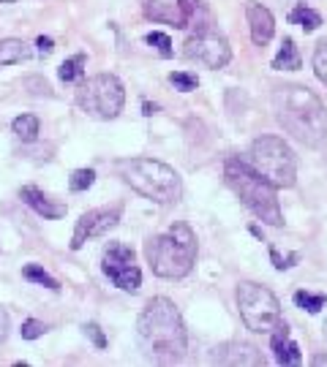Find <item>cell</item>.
I'll return each mask as SVG.
<instances>
[{"label": "cell", "instance_id": "6da1fadb", "mask_svg": "<svg viewBox=\"0 0 327 367\" xmlns=\"http://www.w3.org/2000/svg\"><path fill=\"white\" fill-rule=\"evenodd\" d=\"M136 329H139V340H142L145 354L153 362L172 365V362L183 359L186 345H189V335H186L183 316H180V310L175 307L172 300L153 297L147 305L142 307Z\"/></svg>", "mask_w": 327, "mask_h": 367}, {"label": "cell", "instance_id": "7a4b0ae2", "mask_svg": "<svg viewBox=\"0 0 327 367\" xmlns=\"http://www.w3.org/2000/svg\"><path fill=\"white\" fill-rule=\"evenodd\" d=\"M273 112L287 133L305 147H319L327 136V109L319 95L303 85H281L273 90Z\"/></svg>", "mask_w": 327, "mask_h": 367}, {"label": "cell", "instance_id": "3957f363", "mask_svg": "<svg viewBox=\"0 0 327 367\" xmlns=\"http://www.w3.org/2000/svg\"><path fill=\"white\" fill-rule=\"evenodd\" d=\"M224 177H227L229 188L234 190V196L260 220L270 223V226H284L281 204L276 199V185L270 183L267 177H262L254 166H248L240 158H227Z\"/></svg>", "mask_w": 327, "mask_h": 367}, {"label": "cell", "instance_id": "277c9868", "mask_svg": "<svg viewBox=\"0 0 327 367\" xmlns=\"http://www.w3.org/2000/svg\"><path fill=\"white\" fill-rule=\"evenodd\" d=\"M145 256L150 270L159 277L177 280L191 272L196 261V237L189 223H172L169 231L150 237L145 243Z\"/></svg>", "mask_w": 327, "mask_h": 367}, {"label": "cell", "instance_id": "5b68a950", "mask_svg": "<svg viewBox=\"0 0 327 367\" xmlns=\"http://www.w3.org/2000/svg\"><path fill=\"white\" fill-rule=\"evenodd\" d=\"M118 172L126 183L142 193L145 199L156 202V204H172L183 196V183L180 174L166 166L156 158H131V161H120Z\"/></svg>", "mask_w": 327, "mask_h": 367}, {"label": "cell", "instance_id": "8992f818", "mask_svg": "<svg viewBox=\"0 0 327 367\" xmlns=\"http://www.w3.org/2000/svg\"><path fill=\"white\" fill-rule=\"evenodd\" d=\"M251 166L276 188H292L297 183V158L278 136H260L251 145Z\"/></svg>", "mask_w": 327, "mask_h": 367}, {"label": "cell", "instance_id": "52a82bcc", "mask_svg": "<svg viewBox=\"0 0 327 367\" xmlns=\"http://www.w3.org/2000/svg\"><path fill=\"white\" fill-rule=\"evenodd\" d=\"M237 307H240L243 324L257 335H270L281 324V302L276 300L270 288L254 280H243L237 286Z\"/></svg>", "mask_w": 327, "mask_h": 367}, {"label": "cell", "instance_id": "ba28073f", "mask_svg": "<svg viewBox=\"0 0 327 367\" xmlns=\"http://www.w3.org/2000/svg\"><path fill=\"white\" fill-rule=\"evenodd\" d=\"M77 104L96 120H115L123 112L126 90L115 74H98L77 88Z\"/></svg>", "mask_w": 327, "mask_h": 367}, {"label": "cell", "instance_id": "9c48e42d", "mask_svg": "<svg viewBox=\"0 0 327 367\" xmlns=\"http://www.w3.org/2000/svg\"><path fill=\"white\" fill-rule=\"evenodd\" d=\"M101 270L104 275L109 277L118 288L123 291H139L142 286V272L134 261V250L129 245H120V243H109L104 247V256H101Z\"/></svg>", "mask_w": 327, "mask_h": 367}, {"label": "cell", "instance_id": "30bf717a", "mask_svg": "<svg viewBox=\"0 0 327 367\" xmlns=\"http://www.w3.org/2000/svg\"><path fill=\"white\" fill-rule=\"evenodd\" d=\"M183 58L202 63L207 68H224L232 60V49H229V41L221 33L199 31L183 44Z\"/></svg>", "mask_w": 327, "mask_h": 367}, {"label": "cell", "instance_id": "8fae6325", "mask_svg": "<svg viewBox=\"0 0 327 367\" xmlns=\"http://www.w3.org/2000/svg\"><path fill=\"white\" fill-rule=\"evenodd\" d=\"M196 8H199V0H142V11L150 22L172 25L177 31L194 22Z\"/></svg>", "mask_w": 327, "mask_h": 367}, {"label": "cell", "instance_id": "7c38bea8", "mask_svg": "<svg viewBox=\"0 0 327 367\" xmlns=\"http://www.w3.org/2000/svg\"><path fill=\"white\" fill-rule=\"evenodd\" d=\"M123 207L115 204V207H101V210H90L77 220V229H74V237H71V250H79L82 245L93 237H104L109 229L118 226Z\"/></svg>", "mask_w": 327, "mask_h": 367}, {"label": "cell", "instance_id": "4fadbf2b", "mask_svg": "<svg viewBox=\"0 0 327 367\" xmlns=\"http://www.w3.org/2000/svg\"><path fill=\"white\" fill-rule=\"evenodd\" d=\"M210 362H213V365H229V367H237V365L264 367V357H262L254 345L232 340V343H224V345H216V348H213Z\"/></svg>", "mask_w": 327, "mask_h": 367}, {"label": "cell", "instance_id": "5bb4252c", "mask_svg": "<svg viewBox=\"0 0 327 367\" xmlns=\"http://www.w3.org/2000/svg\"><path fill=\"white\" fill-rule=\"evenodd\" d=\"M246 17H248V28H251V41L257 47H264L273 41L276 35V19L270 14V8H264L262 3H248L246 6Z\"/></svg>", "mask_w": 327, "mask_h": 367}, {"label": "cell", "instance_id": "9a60e30c", "mask_svg": "<svg viewBox=\"0 0 327 367\" xmlns=\"http://www.w3.org/2000/svg\"><path fill=\"white\" fill-rule=\"evenodd\" d=\"M270 345H273V354H276V362L284 367L289 365H300L303 362V354H300V345L292 340L287 324L281 321L273 332H270Z\"/></svg>", "mask_w": 327, "mask_h": 367}, {"label": "cell", "instance_id": "2e32d148", "mask_svg": "<svg viewBox=\"0 0 327 367\" xmlns=\"http://www.w3.org/2000/svg\"><path fill=\"white\" fill-rule=\"evenodd\" d=\"M19 199H22L28 207H33L41 218H47V220H58V218H63L65 215V204L52 202V199H49L44 190H38L35 185H25V188L19 190Z\"/></svg>", "mask_w": 327, "mask_h": 367}, {"label": "cell", "instance_id": "e0dca14e", "mask_svg": "<svg viewBox=\"0 0 327 367\" xmlns=\"http://www.w3.org/2000/svg\"><path fill=\"white\" fill-rule=\"evenodd\" d=\"M31 60V47L19 38H3L0 41V65H14V63Z\"/></svg>", "mask_w": 327, "mask_h": 367}, {"label": "cell", "instance_id": "ac0fdd59", "mask_svg": "<svg viewBox=\"0 0 327 367\" xmlns=\"http://www.w3.org/2000/svg\"><path fill=\"white\" fill-rule=\"evenodd\" d=\"M300 65H303V60H300V52H297L294 41L292 38H284L278 55L273 58V68H276V71H297Z\"/></svg>", "mask_w": 327, "mask_h": 367}, {"label": "cell", "instance_id": "d6986e66", "mask_svg": "<svg viewBox=\"0 0 327 367\" xmlns=\"http://www.w3.org/2000/svg\"><path fill=\"white\" fill-rule=\"evenodd\" d=\"M289 22H292V25H300L305 33H311V31H317V28H322V14L314 11V8H308L305 3H300V6H294L292 8Z\"/></svg>", "mask_w": 327, "mask_h": 367}, {"label": "cell", "instance_id": "ffe728a7", "mask_svg": "<svg viewBox=\"0 0 327 367\" xmlns=\"http://www.w3.org/2000/svg\"><path fill=\"white\" fill-rule=\"evenodd\" d=\"M11 128H14L17 139H22V142H35V136H38V117H33V115H19L17 120L11 122Z\"/></svg>", "mask_w": 327, "mask_h": 367}, {"label": "cell", "instance_id": "44dd1931", "mask_svg": "<svg viewBox=\"0 0 327 367\" xmlns=\"http://www.w3.org/2000/svg\"><path fill=\"white\" fill-rule=\"evenodd\" d=\"M85 63H88V58H85L82 52H77L74 58H68V60L61 65L58 76H61L63 82H77V79H82V74H85Z\"/></svg>", "mask_w": 327, "mask_h": 367}, {"label": "cell", "instance_id": "7402d4cb", "mask_svg": "<svg viewBox=\"0 0 327 367\" xmlns=\"http://www.w3.org/2000/svg\"><path fill=\"white\" fill-rule=\"evenodd\" d=\"M22 275H25V280H33V283H38V286H44V288H49V291H58V288H61V283L49 275V272H44L38 264H28V267L22 270Z\"/></svg>", "mask_w": 327, "mask_h": 367}, {"label": "cell", "instance_id": "603a6c76", "mask_svg": "<svg viewBox=\"0 0 327 367\" xmlns=\"http://www.w3.org/2000/svg\"><path fill=\"white\" fill-rule=\"evenodd\" d=\"M325 294H308V291H294V305L308 310V313H319L325 307Z\"/></svg>", "mask_w": 327, "mask_h": 367}, {"label": "cell", "instance_id": "cb8c5ba5", "mask_svg": "<svg viewBox=\"0 0 327 367\" xmlns=\"http://www.w3.org/2000/svg\"><path fill=\"white\" fill-rule=\"evenodd\" d=\"M93 183H96V172H93V169H77V172L68 177V188H71L74 193L88 190Z\"/></svg>", "mask_w": 327, "mask_h": 367}, {"label": "cell", "instance_id": "d4e9b609", "mask_svg": "<svg viewBox=\"0 0 327 367\" xmlns=\"http://www.w3.org/2000/svg\"><path fill=\"white\" fill-rule=\"evenodd\" d=\"M314 74L319 76V82L327 85V38H322L314 49Z\"/></svg>", "mask_w": 327, "mask_h": 367}, {"label": "cell", "instance_id": "484cf974", "mask_svg": "<svg viewBox=\"0 0 327 367\" xmlns=\"http://www.w3.org/2000/svg\"><path fill=\"white\" fill-rule=\"evenodd\" d=\"M169 82H172L180 92H191V90H196V85H199V79H196L194 74H186V71L169 74Z\"/></svg>", "mask_w": 327, "mask_h": 367}, {"label": "cell", "instance_id": "4316f807", "mask_svg": "<svg viewBox=\"0 0 327 367\" xmlns=\"http://www.w3.org/2000/svg\"><path fill=\"white\" fill-rule=\"evenodd\" d=\"M145 41H147L150 47H156L161 58H169V55H172V41H169V35H166V33H147V35H145Z\"/></svg>", "mask_w": 327, "mask_h": 367}, {"label": "cell", "instance_id": "83f0119b", "mask_svg": "<svg viewBox=\"0 0 327 367\" xmlns=\"http://www.w3.org/2000/svg\"><path fill=\"white\" fill-rule=\"evenodd\" d=\"M270 259H273V267H276V270H289V267H294V264L300 261V253L281 256V253H278V247H273V245H270Z\"/></svg>", "mask_w": 327, "mask_h": 367}, {"label": "cell", "instance_id": "f1b7e54d", "mask_svg": "<svg viewBox=\"0 0 327 367\" xmlns=\"http://www.w3.org/2000/svg\"><path fill=\"white\" fill-rule=\"evenodd\" d=\"M19 332H22L25 340H35V337H41L44 332H47V324H44V321H35V318H28V321L22 324Z\"/></svg>", "mask_w": 327, "mask_h": 367}, {"label": "cell", "instance_id": "f546056e", "mask_svg": "<svg viewBox=\"0 0 327 367\" xmlns=\"http://www.w3.org/2000/svg\"><path fill=\"white\" fill-rule=\"evenodd\" d=\"M85 335L90 337L93 343H96V348H106V337H104V332H101V327L98 324H85Z\"/></svg>", "mask_w": 327, "mask_h": 367}, {"label": "cell", "instance_id": "4dcf8cb0", "mask_svg": "<svg viewBox=\"0 0 327 367\" xmlns=\"http://www.w3.org/2000/svg\"><path fill=\"white\" fill-rule=\"evenodd\" d=\"M35 47H38V55H49V52L55 49V41H52L49 35H38V38H35Z\"/></svg>", "mask_w": 327, "mask_h": 367}, {"label": "cell", "instance_id": "1f68e13d", "mask_svg": "<svg viewBox=\"0 0 327 367\" xmlns=\"http://www.w3.org/2000/svg\"><path fill=\"white\" fill-rule=\"evenodd\" d=\"M8 329H11V321H8V313L0 307V343H6L8 337Z\"/></svg>", "mask_w": 327, "mask_h": 367}, {"label": "cell", "instance_id": "d6a6232c", "mask_svg": "<svg viewBox=\"0 0 327 367\" xmlns=\"http://www.w3.org/2000/svg\"><path fill=\"white\" fill-rule=\"evenodd\" d=\"M142 109H145V115H147V117H150V115H156V112H159V106H156V104H145V106H142Z\"/></svg>", "mask_w": 327, "mask_h": 367}, {"label": "cell", "instance_id": "836d02e7", "mask_svg": "<svg viewBox=\"0 0 327 367\" xmlns=\"http://www.w3.org/2000/svg\"><path fill=\"white\" fill-rule=\"evenodd\" d=\"M314 365H327V357H317V359H314Z\"/></svg>", "mask_w": 327, "mask_h": 367}, {"label": "cell", "instance_id": "e575fe53", "mask_svg": "<svg viewBox=\"0 0 327 367\" xmlns=\"http://www.w3.org/2000/svg\"><path fill=\"white\" fill-rule=\"evenodd\" d=\"M322 335H325V340H327V318H325V327H322Z\"/></svg>", "mask_w": 327, "mask_h": 367}, {"label": "cell", "instance_id": "d590c367", "mask_svg": "<svg viewBox=\"0 0 327 367\" xmlns=\"http://www.w3.org/2000/svg\"><path fill=\"white\" fill-rule=\"evenodd\" d=\"M0 3H14V0H0Z\"/></svg>", "mask_w": 327, "mask_h": 367}]
</instances>
